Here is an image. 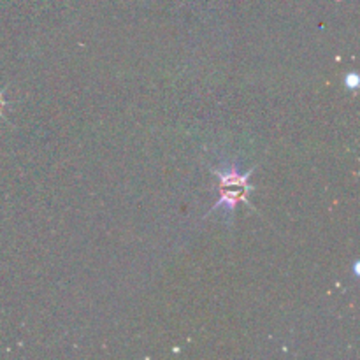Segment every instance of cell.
<instances>
[{
	"instance_id": "cell-3",
	"label": "cell",
	"mask_w": 360,
	"mask_h": 360,
	"mask_svg": "<svg viewBox=\"0 0 360 360\" xmlns=\"http://www.w3.org/2000/svg\"><path fill=\"white\" fill-rule=\"evenodd\" d=\"M6 97H4V90H0V116H4V111H6Z\"/></svg>"
},
{
	"instance_id": "cell-1",
	"label": "cell",
	"mask_w": 360,
	"mask_h": 360,
	"mask_svg": "<svg viewBox=\"0 0 360 360\" xmlns=\"http://www.w3.org/2000/svg\"><path fill=\"white\" fill-rule=\"evenodd\" d=\"M210 171L217 178V185L213 186V190L220 195H218L214 206L207 211L206 217L213 214L214 211H221L225 224L231 227L232 221H234L238 204L243 202L248 207H253L250 195L253 193L255 186L250 183V178H252L255 167L248 169V171H241L238 162L229 160L220 167H210Z\"/></svg>"
},
{
	"instance_id": "cell-2",
	"label": "cell",
	"mask_w": 360,
	"mask_h": 360,
	"mask_svg": "<svg viewBox=\"0 0 360 360\" xmlns=\"http://www.w3.org/2000/svg\"><path fill=\"white\" fill-rule=\"evenodd\" d=\"M360 79H359V74L355 72H350L345 76V86L348 88V90H357Z\"/></svg>"
}]
</instances>
